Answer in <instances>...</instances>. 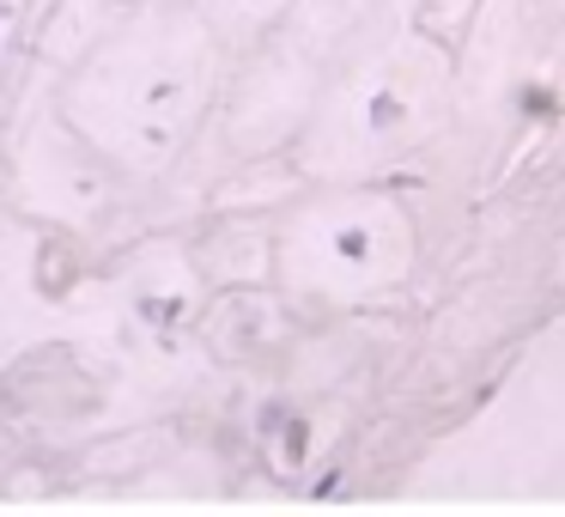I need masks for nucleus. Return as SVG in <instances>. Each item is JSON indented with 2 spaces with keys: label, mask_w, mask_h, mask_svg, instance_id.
I'll use <instances>...</instances> for the list:
<instances>
[{
  "label": "nucleus",
  "mask_w": 565,
  "mask_h": 517,
  "mask_svg": "<svg viewBox=\"0 0 565 517\" xmlns=\"http://www.w3.org/2000/svg\"><path fill=\"white\" fill-rule=\"evenodd\" d=\"M304 438H310V432H304V420H292L286 426V457H304Z\"/></svg>",
  "instance_id": "3"
},
{
  "label": "nucleus",
  "mask_w": 565,
  "mask_h": 517,
  "mask_svg": "<svg viewBox=\"0 0 565 517\" xmlns=\"http://www.w3.org/2000/svg\"><path fill=\"white\" fill-rule=\"evenodd\" d=\"M286 426H292V408H286V402H262V408H256V432H286Z\"/></svg>",
  "instance_id": "1"
},
{
  "label": "nucleus",
  "mask_w": 565,
  "mask_h": 517,
  "mask_svg": "<svg viewBox=\"0 0 565 517\" xmlns=\"http://www.w3.org/2000/svg\"><path fill=\"white\" fill-rule=\"evenodd\" d=\"M523 110H529V116H553V104H547V92H529V98H523Z\"/></svg>",
  "instance_id": "4"
},
{
  "label": "nucleus",
  "mask_w": 565,
  "mask_h": 517,
  "mask_svg": "<svg viewBox=\"0 0 565 517\" xmlns=\"http://www.w3.org/2000/svg\"><path fill=\"white\" fill-rule=\"evenodd\" d=\"M395 122H402V98H371V128H395Z\"/></svg>",
  "instance_id": "2"
}]
</instances>
